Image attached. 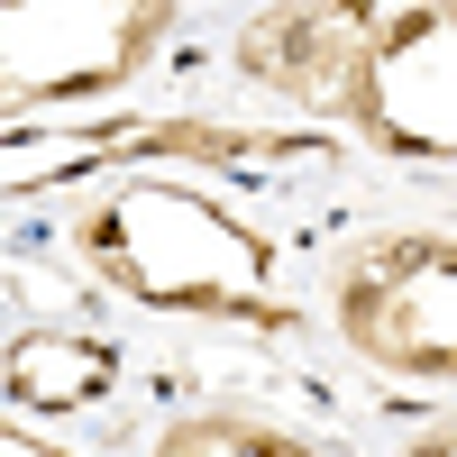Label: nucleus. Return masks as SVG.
<instances>
[{
  "mask_svg": "<svg viewBox=\"0 0 457 457\" xmlns=\"http://www.w3.org/2000/svg\"><path fill=\"white\" fill-rule=\"evenodd\" d=\"M238 73L375 156L457 165V0H302L238 28Z\"/></svg>",
  "mask_w": 457,
  "mask_h": 457,
  "instance_id": "f257e3e1",
  "label": "nucleus"
},
{
  "mask_svg": "<svg viewBox=\"0 0 457 457\" xmlns=\"http://www.w3.org/2000/svg\"><path fill=\"white\" fill-rule=\"evenodd\" d=\"M0 457H64V448H46V439H28V430L10 421V430H0Z\"/></svg>",
  "mask_w": 457,
  "mask_h": 457,
  "instance_id": "0eeeda50",
  "label": "nucleus"
},
{
  "mask_svg": "<svg viewBox=\"0 0 457 457\" xmlns=\"http://www.w3.org/2000/svg\"><path fill=\"white\" fill-rule=\"evenodd\" d=\"M403 457H457V421H448V430H430V439H411Z\"/></svg>",
  "mask_w": 457,
  "mask_h": 457,
  "instance_id": "6e6552de",
  "label": "nucleus"
},
{
  "mask_svg": "<svg viewBox=\"0 0 457 457\" xmlns=\"http://www.w3.org/2000/svg\"><path fill=\"white\" fill-rule=\"evenodd\" d=\"M329 329L366 366L457 385V228H385L329 275Z\"/></svg>",
  "mask_w": 457,
  "mask_h": 457,
  "instance_id": "7ed1b4c3",
  "label": "nucleus"
},
{
  "mask_svg": "<svg viewBox=\"0 0 457 457\" xmlns=\"http://www.w3.org/2000/svg\"><path fill=\"white\" fill-rule=\"evenodd\" d=\"M73 247L83 265L146 302V312L183 320H238V329H302V293L284 275V247L256 220H238L220 193L183 174H120L73 211Z\"/></svg>",
  "mask_w": 457,
  "mask_h": 457,
  "instance_id": "f03ea898",
  "label": "nucleus"
},
{
  "mask_svg": "<svg viewBox=\"0 0 457 457\" xmlns=\"http://www.w3.org/2000/svg\"><path fill=\"white\" fill-rule=\"evenodd\" d=\"M120 385V357L92 329H19L10 338V403L19 411H83Z\"/></svg>",
  "mask_w": 457,
  "mask_h": 457,
  "instance_id": "39448f33",
  "label": "nucleus"
},
{
  "mask_svg": "<svg viewBox=\"0 0 457 457\" xmlns=\"http://www.w3.org/2000/svg\"><path fill=\"white\" fill-rule=\"evenodd\" d=\"M146 457H329L312 439H293L275 421H247V411H183V421L156 430Z\"/></svg>",
  "mask_w": 457,
  "mask_h": 457,
  "instance_id": "423d86ee",
  "label": "nucleus"
},
{
  "mask_svg": "<svg viewBox=\"0 0 457 457\" xmlns=\"http://www.w3.org/2000/svg\"><path fill=\"white\" fill-rule=\"evenodd\" d=\"M174 10L165 0H10L0 19V92L19 110L101 101L165 46Z\"/></svg>",
  "mask_w": 457,
  "mask_h": 457,
  "instance_id": "20e7f679",
  "label": "nucleus"
}]
</instances>
